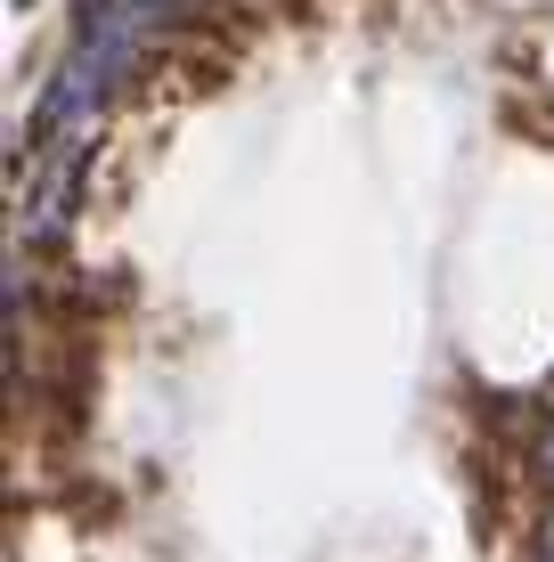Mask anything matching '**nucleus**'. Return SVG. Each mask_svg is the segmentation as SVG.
<instances>
[{
    "label": "nucleus",
    "instance_id": "f257e3e1",
    "mask_svg": "<svg viewBox=\"0 0 554 562\" xmlns=\"http://www.w3.org/2000/svg\"><path fill=\"white\" fill-rule=\"evenodd\" d=\"M539 562H554V521H546V547H539Z\"/></svg>",
    "mask_w": 554,
    "mask_h": 562
},
{
    "label": "nucleus",
    "instance_id": "f03ea898",
    "mask_svg": "<svg viewBox=\"0 0 554 562\" xmlns=\"http://www.w3.org/2000/svg\"><path fill=\"white\" fill-rule=\"evenodd\" d=\"M546 464H554V432H546Z\"/></svg>",
    "mask_w": 554,
    "mask_h": 562
},
{
    "label": "nucleus",
    "instance_id": "7ed1b4c3",
    "mask_svg": "<svg viewBox=\"0 0 554 562\" xmlns=\"http://www.w3.org/2000/svg\"><path fill=\"white\" fill-rule=\"evenodd\" d=\"M16 9H25V0H16Z\"/></svg>",
    "mask_w": 554,
    "mask_h": 562
}]
</instances>
